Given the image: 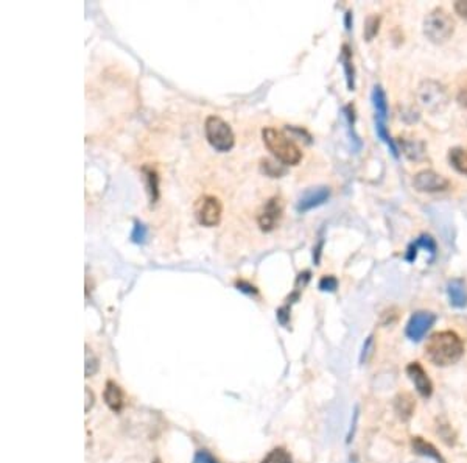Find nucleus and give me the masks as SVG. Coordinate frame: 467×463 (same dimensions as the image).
<instances>
[{
  "mask_svg": "<svg viewBox=\"0 0 467 463\" xmlns=\"http://www.w3.org/2000/svg\"><path fill=\"white\" fill-rule=\"evenodd\" d=\"M450 304L458 309L467 306V285L463 280H451L447 284Z\"/></svg>",
  "mask_w": 467,
  "mask_h": 463,
  "instance_id": "obj_13",
  "label": "nucleus"
},
{
  "mask_svg": "<svg viewBox=\"0 0 467 463\" xmlns=\"http://www.w3.org/2000/svg\"><path fill=\"white\" fill-rule=\"evenodd\" d=\"M262 463H293V459L284 447H276V450L266 455Z\"/></svg>",
  "mask_w": 467,
  "mask_h": 463,
  "instance_id": "obj_22",
  "label": "nucleus"
},
{
  "mask_svg": "<svg viewBox=\"0 0 467 463\" xmlns=\"http://www.w3.org/2000/svg\"><path fill=\"white\" fill-rule=\"evenodd\" d=\"M194 463H218V462L215 460V457H212V454H209L206 450H201L195 454Z\"/></svg>",
  "mask_w": 467,
  "mask_h": 463,
  "instance_id": "obj_27",
  "label": "nucleus"
},
{
  "mask_svg": "<svg viewBox=\"0 0 467 463\" xmlns=\"http://www.w3.org/2000/svg\"><path fill=\"white\" fill-rule=\"evenodd\" d=\"M415 411V401L410 395H401L396 399V412L399 413L402 420H408Z\"/></svg>",
  "mask_w": 467,
  "mask_h": 463,
  "instance_id": "obj_18",
  "label": "nucleus"
},
{
  "mask_svg": "<svg viewBox=\"0 0 467 463\" xmlns=\"http://www.w3.org/2000/svg\"><path fill=\"white\" fill-rule=\"evenodd\" d=\"M155 463H160V462H159V460H156V462H155Z\"/></svg>",
  "mask_w": 467,
  "mask_h": 463,
  "instance_id": "obj_32",
  "label": "nucleus"
},
{
  "mask_svg": "<svg viewBox=\"0 0 467 463\" xmlns=\"http://www.w3.org/2000/svg\"><path fill=\"white\" fill-rule=\"evenodd\" d=\"M372 350H374V337H370L366 341L365 346H363V354H362V362L365 364V362L370 360V358L372 356Z\"/></svg>",
  "mask_w": 467,
  "mask_h": 463,
  "instance_id": "obj_28",
  "label": "nucleus"
},
{
  "mask_svg": "<svg viewBox=\"0 0 467 463\" xmlns=\"http://www.w3.org/2000/svg\"><path fill=\"white\" fill-rule=\"evenodd\" d=\"M204 133L208 142L217 152L226 153L234 147L235 137L231 125L218 115H209L204 123Z\"/></svg>",
  "mask_w": 467,
  "mask_h": 463,
  "instance_id": "obj_4",
  "label": "nucleus"
},
{
  "mask_svg": "<svg viewBox=\"0 0 467 463\" xmlns=\"http://www.w3.org/2000/svg\"><path fill=\"white\" fill-rule=\"evenodd\" d=\"M341 61H343V67L344 72H346V79H348V86L350 91H354V66H352V57L348 45L343 47L341 53Z\"/></svg>",
  "mask_w": 467,
  "mask_h": 463,
  "instance_id": "obj_20",
  "label": "nucleus"
},
{
  "mask_svg": "<svg viewBox=\"0 0 467 463\" xmlns=\"http://www.w3.org/2000/svg\"><path fill=\"white\" fill-rule=\"evenodd\" d=\"M336 287H338V281H336L333 276H324L323 280L319 281V289L323 292H335Z\"/></svg>",
  "mask_w": 467,
  "mask_h": 463,
  "instance_id": "obj_26",
  "label": "nucleus"
},
{
  "mask_svg": "<svg viewBox=\"0 0 467 463\" xmlns=\"http://www.w3.org/2000/svg\"><path fill=\"white\" fill-rule=\"evenodd\" d=\"M143 176H145V181H147V188L150 192V200L151 203H156L158 198H159V176L156 173L155 168H151L148 166H145L142 168Z\"/></svg>",
  "mask_w": 467,
  "mask_h": 463,
  "instance_id": "obj_15",
  "label": "nucleus"
},
{
  "mask_svg": "<svg viewBox=\"0 0 467 463\" xmlns=\"http://www.w3.org/2000/svg\"><path fill=\"white\" fill-rule=\"evenodd\" d=\"M97 370H98V359L86 346V377L94 376L97 373Z\"/></svg>",
  "mask_w": 467,
  "mask_h": 463,
  "instance_id": "obj_25",
  "label": "nucleus"
},
{
  "mask_svg": "<svg viewBox=\"0 0 467 463\" xmlns=\"http://www.w3.org/2000/svg\"><path fill=\"white\" fill-rule=\"evenodd\" d=\"M264 144L273 156L284 166H297L302 159V152L300 147L288 137L284 131L276 130L273 127H266L262 131Z\"/></svg>",
  "mask_w": 467,
  "mask_h": 463,
  "instance_id": "obj_2",
  "label": "nucleus"
},
{
  "mask_svg": "<svg viewBox=\"0 0 467 463\" xmlns=\"http://www.w3.org/2000/svg\"><path fill=\"white\" fill-rule=\"evenodd\" d=\"M455 11L463 19H467V0H459V2H456L455 4Z\"/></svg>",
  "mask_w": 467,
  "mask_h": 463,
  "instance_id": "obj_30",
  "label": "nucleus"
},
{
  "mask_svg": "<svg viewBox=\"0 0 467 463\" xmlns=\"http://www.w3.org/2000/svg\"><path fill=\"white\" fill-rule=\"evenodd\" d=\"M103 398H105L106 406H108L114 412H120L122 407H124V404H125L124 390H122L120 385L114 381L106 382Z\"/></svg>",
  "mask_w": 467,
  "mask_h": 463,
  "instance_id": "obj_12",
  "label": "nucleus"
},
{
  "mask_svg": "<svg viewBox=\"0 0 467 463\" xmlns=\"http://www.w3.org/2000/svg\"><path fill=\"white\" fill-rule=\"evenodd\" d=\"M415 189L419 192H428V194H433V192H442L449 189V180L444 178L442 175L436 173L433 171H422L419 172L415 176Z\"/></svg>",
  "mask_w": 467,
  "mask_h": 463,
  "instance_id": "obj_8",
  "label": "nucleus"
},
{
  "mask_svg": "<svg viewBox=\"0 0 467 463\" xmlns=\"http://www.w3.org/2000/svg\"><path fill=\"white\" fill-rule=\"evenodd\" d=\"M418 102L432 114H439L449 105V92L441 83L425 80L418 88Z\"/></svg>",
  "mask_w": 467,
  "mask_h": 463,
  "instance_id": "obj_5",
  "label": "nucleus"
},
{
  "mask_svg": "<svg viewBox=\"0 0 467 463\" xmlns=\"http://www.w3.org/2000/svg\"><path fill=\"white\" fill-rule=\"evenodd\" d=\"M436 317L432 312H416L407 325V336L411 341L419 342L427 334V331L433 326Z\"/></svg>",
  "mask_w": 467,
  "mask_h": 463,
  "instance_id": "obj_9",
  "label": "nucleus"
},
{
  "mask_svg": "<svg viewBox=\"0 0 467 463\" xmlns=\"http://www.w3.org/2000/svg\"><path fill=\"white\" fill-rule=\"evenodd\" d=\"M280 217H282V203L278 197H273L268 200L262 210H260L257 215V223L260 229L265 231V233H270V231L278 227Z\"/></svg>",
  "mask_w": 467,
  "mask_h": 463,
  "instance_id": "obj_7",
  "label": "nucleus"
},
{
  "mask_svg": "<svg viewBox=\"0 0 467 463\" xmlns=\"http://www.w3.org/2000/svg\"><path fill=\"white\" fill-rule=\"evenodd\" d=\"M449 161L459 173L467 175V150L466 149H451L449 153Z\"/></svg>",
  "mask_w": 467,
  "mask_h": 463,
  "instance_id": "obj_17",
  "label": "nucleus"
},
{
  "mask_svg": "<svg viewBox=\"0 0 467 463\" xmlns=\"http://www.w3.org/2000/svg\"><path fill=\"white\" fill-rule=\"evenodd\" d=\"M425 354L432 364L439 367H449L456 364V362L461 359L464 354V345L461 338L455 333H451V331H442V333H436L428 338Z\"/></svg>",
  "mask_w": 467,
  "mask_h": 463,
  "instance_id": "obj_1",
  "label": "nucleus"
},
{
  "mask_svg": "<svg viewBox=\"0 0 467 463\" xmlns=\"http://www.w3.org/2000/svg\"><path fill=\"white\" fill-rule=\"evenodd\" d=\"M329 197H331V189L326 186L321 188H312L309 190H305L302 197L300 198V202L296 205V210L300 212H307L313 207H318L323 203H326Z\"/></svg>",
  "mask_w": 467,
  "mask_h": 463,
  "instance_id": "obj_10",
  "label": "nucleus"
},
{
  "mask_svg": "<svg viewBox=\"0 0 467 463\" xmlns=\"http://www.w3.org/2000/svg\"><path fill=\"white\" fill-rule=\"evenodd\" d=\"M455 32V22L444 8H435L424 19V35L433 44L447 42Z\"/></svg>",
  "mask_w": 467,
  "mask_h": 463,
  "instance_id": "obj_3",
  "label": "nucleus"
},
{
  "mask_svg": "<svg viewBox=\"0 0 467 463\" xmlns=\"http://www.w3.org/2000/svg\"><path fill=\"white\" fill-rule=\"evenodd\" d=\"M131 241L134 244H145L147 241V227L141 223L139 220L134 222V228H133V233H131Z\"/></svg>",
  "mask_w": 467,
  "mask_h": 463,
  "instance_id": "obj_23",
  "label": "nucleus"
},
{
  "mask_svg": "<svg viewBox=\"0 0 467 463\" xmlns=\"http://www.w3.org/2000/svg\"><path fill=\"white\" fill-rule=\"evenodd\" d=\"M195 212L198 222H200L203 227L212 228L220 223L223 206H221V202L217 197L204 195L203 198H200V202H198Z\"/></svg>",
  "mask_w": 467,
  "mask_h": 463,
  "instance_id": "obj_6",
  "label": "nucleus"
},
{
  "mask_svg": "<svg viewBox=\"0 0 467 463\" xmlns=\"http://www.w3.org/2000/svg\"><path fill=\"white\" fill-rule=\"evenodd\" d=\"M379 24H380V18L377 16H370L366 19V24H365V36L367 41H371L374 36L377 35L379 32Z\"/></svg>",
  "mask_w": 467,
  "mask_h": 463,
  "instance_id": "obj_24",
  "label": "nucleus"
},
{
  "mask_svg": "<svg viewBox=\"0 0 467 463\" xmlns=\"http://www.w3.org/2000/svg\"><path fill=\"white\" fill-rule=\"evenodd\" d=\"M413 450H415L420 455H425V457H430V459H435L436 462L444 463L441 454L436 451L430 443H427L425 440H422L420 437L413 438Z\"/></svg>",
  "mask_w": 467,
  "mask_h": 463,
  "instance_id": "obj_16",
  "label": "nucleus"
},
{
  "mask_svg": "<svg viewBox=\"0 0 467 463\" xmlns=\"http://www.w3.org/2000/svg\"><path fill=\"white\" fill-rule=\"evenodd\" d=\"M372 105L376 108V125H385L388 118V102L384 89L376 86L372 91Z\"/></svg>",
  "mask_w": 467,
  "mask_h": 463,
  "instance_id": "obj_14",
  "label": "nucleus"
},
{
  "mask_svg": "<svg viewBox=\"0 0 467 463\" xmlns=\"http://www.w3.org/2000/svg\"><path fill=\"white\" fill-rule=\"evenodd\" d=\"M84 395H86V407H84V411L89 412L90 407L94 406V401H95L94 391H92L89 387H84Z\"/></svg>",
  "mask_w": 467,
  "mask_h": 463,
  "instance_id": "obj_31",
  "label": "nucleus"
},
{
  "mask_svg": "<svg viewBox=\"0 0 467 463\" xmlns=\"http://www.w3.org/2000/svg\"><path fill=\"white\" fill-rule=\"evenodd\" d=\"M402 150L410 159L418 161V159H420L424 156V144L422 142H416V141L407 142V141H403L402 142Z\"/></svg>",
  "mask_w": 467,
  "mask_h": 463,
  "instance_id": "obj_21",
  "label": "nucleus"
},
{
  "mask_svg": "<svg viewBox=\"0 0 467 463\" xmlns=\"http://www.w3.org/2000/svg\"><path fill=\"white\" fill-rule=\"evenodd\" d=\"M407 373H408L410 379L413 381V384H415V387L420 393V395L425 396V398H428L432 395V391H433L432 381L428 379V376L424 372V368L420 367L418 362H413V364L408 365Z\"/></svg>",
  "mask_w": 467,
  "mask_h": 463,
  "instance_id": "obj_11",
  "label": "nucleus"
},
{
  "mask_svg": "<svg viewBox=\"0 0 467 463\" xmlns=\"http://www.w3.org/2000/svg\"><path fill=\"white\" fill-rule=\"evenodd\" d=\"M420 246L430 251L432 254H435L436 245L433 242V239L430 236H422L420 239H418L416 244H413L410 246V248H408V253H407V259L408 261H415L416 259V256H418V248H420Z\"/></svg>",
  "mask_w": 467,
  "mask_h": 463,
  "instance_id": "obj_19",
  "label": "nucleus"
},
{
  "mask_svg": "<svg viewBox=\"0 0 467 463\" xmlns=\"http://www.w3.org/2000/svg\"><path fill=\"white\" fill-rule=\"evenodd\" d=\"M237 289H239L240 292H244V293H249V295H256L257 293V289L254 287V285H251L248 284L247 281H237Z\"/></svg>",
  "mask_w": 467,
  "mask_h": 463,
  "instance_id": "obj_29",
  "label": "nucleus"
}]
</instances>
